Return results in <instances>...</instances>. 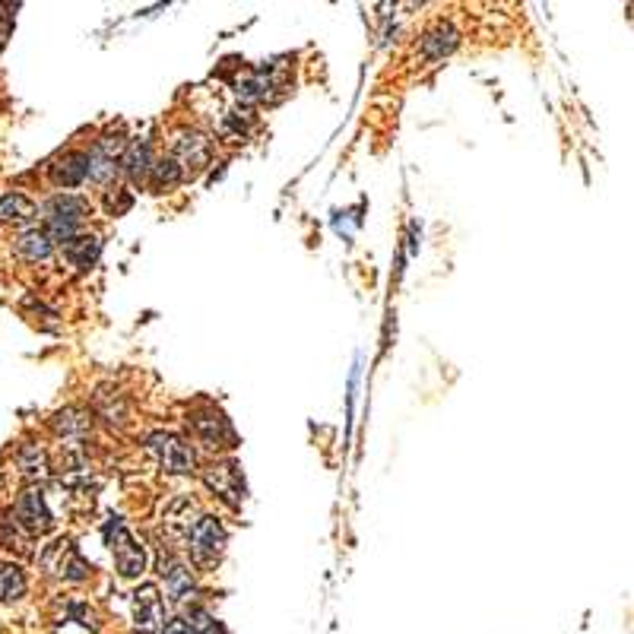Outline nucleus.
<instances>
[{
  "label": "nucleus",
  "mask_w": 634,
  "mask_h": 634,
  "mask_svg": "<svg viewBox=\"0 0 634 634\" xmlns=\"http://www.w3.org/2000/svg\"><path fill=\"white\" fill-rule=\"evenodd\" d=\"M184 539H188V552L197 565H213L222 549H226V527L213 514H200L191 530L184 533Z\"/></svg>",
  "instance_id": "nucleus-2"
},
{
  "label": "nucleus",
  "mask_w": 634,
  "mask_h": 634,
  "mask_svg": "<svg viewBox=\"0 0 634 634\" xmlns=\"http://www.w3.org/2000/svg\"><path fill=\"white\" fill-rule=\"evenodd\" d=\"M102 241L96 235H73L70 241H64V257L70 260L77 270H89L99 260Z\"/></svg>",
  "instance_id": "nucleus-19"
},
{
  "label": "nucleus",
  "mask_w": 634,
  "mask_h": 634,
  "mask_svg": "<svg viewBox=\"0 0 634 634\" xmlns=\"http://www.w3.org/2000/svg\"><path fill=\"white\" fill-rule=\"evenodd\" d=\"M13 251L23 260H29V264H45V260H51V254H54V245L42 229L32 226V229H23L20 235H16Z\"/></svg>",
  "instance_id": "nucleus-18"
},
{
  "label": "nucleus",
  "mask_w": 634,
  "mask_h": 634,
  "mask_svg": "<svg viewBox=\"0 0 634 634\" xmlns=\"http://www.w3.org/2000/svg\"><path fill=\"white\" fill-rule=\"evenodd\" d=\"M149 451L156 454L159 466L162 470H169V473H178V476H188L197 470V454H194V447L178 438V435H169V432H159L149 438Z\"/></svg>",
  "instance_id": "nucleus-4"
},
{
  "label": "nucleus",
  "mask_w": 634,
  "mask_h": 634,
  "mask_svg": "<svg viewBox=\"0 0 634 634\" xmlns=\"http://www.w3.org/2000/svg\"><path fill=\"white\" fill-rule=\"evenodd\" d=\"M26 590H29V581L20 565H0V603L4 606L20 603Z\"/></svg>",
  "instance_id": "nucleus-21"
},
{
  "label": "nucleus",
  "mask_w": 634,
  "mask_h": 634,
  "mask_svg": "<svg viewBox=\"0 0 634 634\" xmlns=\"http://www.w3.org/2000/svg\"><path fill=\"white\" fill-rule=\"evenodd\" d=\"M457 42H460L457 29L451 23H438V26H432L422 35L419 51H422L425 61H441V58H447V54L457 48Z\"/></svg>",
  "instance_id": "nucleus-15"
},
{
  "label": "nucleus",
  "mask_w": 634,
  "mask_h": 634,
  "mask_svg": "<svg viewBox=\"0 0 634 634\" xmlns=\"http://www.w3.org/2000/svg\"><path fill=\"white\" fill-rule=\"evenodd\" d=\"M13 520L26 530L29 539L35 536H45L51 527H54V514L48 508V501L39 489H26L20 498H16V508L10 511Z\"/></svg>",
  "instance_id": "nucleus-6"
},
{
  "label": "nucleus",
  "mask_w": 634,
  "mask_h": 634,
  "mask_svg": "<svg viewBox=\"0 0 634 634\" xmlns=\"http://www.w3.org/2000/svg\"><path fill=\"white\" fill-rule=\"evenodd\" d=\"M203 479H207V486L222 495L229 501V505H241V498H245V482H241V473L235 463H213L207 466V473H203Z\"/></svg>",
  "instance_id": "nucleus-11"
},
{
  "label": "nucleus",
  "mask_w": 634,
  "mask_h": 634,
  "mask_svg": "<svg viewBox=\"0 0 634 634\" xmlns=\"http://www.w3.org/2000/svg\"><path fill=\"white\" fill-rule=\"evenodd\" d=\"M124 137L121 134H105L96 140V146L89 149V181L99 184V188H108L115 184L121 175V156H124Z\"/></svg>",
  "instance_id": "nucleus-3"
},
{
  "label": "nucleus",
  "mask_w": 634,
  "mask_h": 634,
  "mask_svg": "<svg viewBox=\"0 0 634 634\" xmlns=\"http://www.w3.org/2000/svg\"><path fill=\"white\" fill-rule=\"evenodd\" d=\"M54 428H58L64 438H83L89 432V419L83 413H77V409H67V413L54 419Z\"/></svg>",
  "instance_id": "nucleus-24"
},
{
  "label": "nucleus",
  "mask_w": 634,
  "mask_h": 634,
  "mask_svg": "<svg viewBox=\"0 0 634 634\" xmlns=\"http://www.w3.org/2000/svg\"><path fill=\"white\" fill-rule=\"evenodd\" d=\"M134 625L140 634H153L162 628V596L153 584L134 593Z\"/></svg>",
  "instance_id": "nucleus-12"
},
{
  "label": "nucleus",
  "mask_w": 634,
  "mask_h": 634,
  "mask_svg": "<svg viewBox=\"0 0 634 634\" xmlns=\"http://www.w3.org/2000/svg\"><path fill=\"white\" fill-rule=\"evenodd\" d=\"M86 200L83 197H70V194H61V197H54L48 207H45V235L51 238V245L54 241H70L73 235L80 232L83 226V219H86Z\"/></svg>",
  "instance_id": "nucleus-1"
},
{
  "label": "nucleus",
  "mask_w": 634,
  "mask_h": 634,
  "mask_svg": "<svg viewBox=\"0 0 634 634\" xmlns=\"http://www.w3.org/2000/svg\"><path fill=\"white\" fill-rule=\"evenodd\" d=\"M16 470H20L23 479H42L48 473V454L42 444L26 441L20 451H16Z\"/></svg>",
  "instance_id": "nucleus-20"
},
{
  "label": "nucleus",
  "mask_w": 634,
  "mask_h": 634,
  "mask_svg": "<svg viewBox=\"0 0 634 634\" xmlns=\"http://www.w3.org/2000/svg\"><path fill=\"white\" fill-rule=\"evenodd\" d=\"M29 543H32V539L26 536V530H23L20 524H16L13 514H4V517H0V549L26 555V552H29Z\"/></svg>",
  "instance_id": "nucleus-22"
},
{
  "label": "nucleus",
  "mask_w": 634,
  "mask_h": 634,
  "mask_svg": "<svg viewBox=\"0 0 634 634\" xmlns=\"http://www.w3.org/2000/svg\"><path fill=\"white\" fill-rule=\"evenodd\" d=\"M45 565L48 571H54L58 577H64V581L70 584H80L89 577V565L80 558V552L73 549L70 543H54L48 552H45Z\"/></svg>",
  "instance_id": "nucleus-10"
},
{
  "label": "nucleus",
  "mask_w": 634,
  "mask_h": 634,
  "mask_svg": "<svg viewBox=\"0 0 634 634\" xmlns=\"http://www.w3.org/2000/svg\"><path fill=\"white\" fill-rule=\"evenodd\" d=\"M86 178H89V159L80 149H70V153L58 156L51 165V181L58 188H80Z\"/></svg>",
  "instance_id": "nucleus-13"
},
{
  "label": "nucleus",
  "mask_w": 634,
  "mask_h": 634,
  "mask_svg": "<svg viewBox=\"0 0 634 634\" xmlns=\"http://www.w3.org/2000/svg\"><path fill=\"white\" fill-rule=\"evenodd\" d=\"M279 86H283L279 73L267 64H260V67H251L241 73L235 83V92H238V99H245V102H267V99H273V92Z\"/></svg>",
  "instance_id": "nucleus-8"
},
{
  "label": "nucleus",
  "mask_w": 634,
  "mask_h": 634,
  "mask_svg": "<svg viewBox=\"0 0 634 634\" xmlns=\"http://www.w3.org/2000/svg\"><path fill=\"white\" fill-rule=\"evenodd\" d=\"M153 149H149L146 140H134L124 146V156H121V172H127V178L134 184H143L153 172Z\"/></svg>",
  "instance_id": "nucleus-16"
},
{
  "label": "nucleus",
  "mask_w": 634,
  "mask_h": 634,
  "mask_svg": "<svg viewBox=\"0 0 634 634\" xmlns=\"http://www.w3.org/2000/svg\"><path fill=\"white\" fill-rule=\"evenodd\" d=\"M13 7H0V42H4V35H7V23L13 20Z\"/></svg>",
  "instance_id": "nucleus-26"
},
{
  "label": "nucleus",
  "mask_w": 634,
  "mask_h": 634,
  "mask_svg": "<svg viewBox=\"0 0 634 634\" xmlns=\"http://www.w3.org/2000/svg\"><path fill=\"white\" fill-rule=\"evenodd\" d=\"M191 432L200 444H207V447H222V444H229L232 441V428L226 422V416L219 413V409L213 406H203L197 409V413H191Z\"/></svg>",
  "instance_id": "nucleus-9"
},
{
  "label": "nucleus",
  "mask_w": 634,
  "mask_h": 634,
  "mask_svg": "<svg viewBox=\"0 0 634 634\" xmlns=\"http://www.w3.org/2000/svg\"><path fill=\"white\" fill-rule=\"evenodd\" d=\"M159 634H188V622H184V619H172V622H165L159 628Z\"/></svg>",
  "instance_id": "nucleus-25"
},
{
  "label": "nucleus",
  "mask_w": 634,
  "mask_h": 634,
  "mask_svg": "<svg viewBox=\"0 0 634 634\" xmlns=\"http://www.w3.org/2000/svg\"><path fill=\"white\" fill-rule=\"evenodd\" d=\"M0 222L4 226H20V229H32L35 222V203L20 194V191H7L0 197Z\"/></svg>",
  "instance_id": "nucleus-17"
},
{
  "label": "nucleus",
  "mask_w": 634,
  "mask_h": 634,
  "mask_svg": "<svg viewBox=\"0 0 634 634\" xmlns=\"http://www.w3.org/2000/svg\"><path fill=\"white\" fill-rule=\"evenodd\" d=\"M162 581H165V596H169L172 606H184L194 596V574L188 565H181V562L162 565Z\"/></svg>",
  "instance_id": "nucleus-14"
},
{
  "label": "nucleus",
  "mask_w": 634,
  "mask_h": 634,
  "mask_svg": "<svg viewBox=\"0 0 634 634\" xmlns=\"http://www.w3.org/2000/svg\"><path fill=\"white\" fill-rule=\"evenodd\" d=\"M105 539L111 543V552H115V565H118L121 577H140L146 568V555H143V546L127 533L121 520H111L105 527Z\"/></svg>",
  "instance_id": "nucleus-5"
},
{
  "label": "nucleus",
  "mask_w": 634,
  "mask_h": 634,
  "mask_svg": "<svg viewBox=\"0 0 634 634\" xmlns=\"http://www.w3.org/2000/svg\"><path fill=\"white\" fill-rule=\"evenodd\" d=\"M181 169H178V162L169 156V159H156L153 162V172H149V178L146 181H153L156 188L162 191V188H175V184L181 181Z\"/></svg>",
  "instance_id": "nucleus-23"
},
{
  "label": "nucleus",
  "mask_w": 634,
  "mask_h": 634,
  "mask_svg": "<svg viewBox=\"0 0 634 634\" xmlns=\"http://www.w3.org/2000/svg\"><path fill=\"white\" fill-rule=\"evenodd\" d=\"M213 156V140L207 134H200V130H178L172 137V159L178 162L181 172H200L203 165L210 162Z\"/></svg>",
  "instance_id": "nucleus-7"
}]
</instances>
